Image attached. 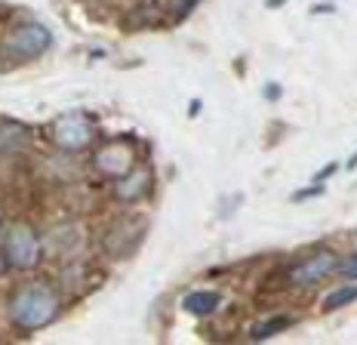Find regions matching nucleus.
I'll use <instances>...</instances> for the list:
<instances>
[{"mask_svg": "<svg viewBox=\"0 0 357 345\" xmlns=\"http://www.w3.org/2000/svg\"><path fill=\"white\" fill-rule=\"evenodd\" d=\"M145 189H148V170H132V172H126V176L117 179L114 191L121 200H136Z\"/></svg>", "mask_w": 357, "mask_h": 345, "instance_id": "9", "label": "nucleus"}, {"mask_svg": "<svg viewBox=\"0 0 357 345\" xmlns=\"http://www.w3.org/2000/svg\"><path fill=\"white\" fill-rule=\"evenodd\" d=\"M50 47H53V34L40 22H22L3 41V52H10L16 59H34L40 52H47Z\"/></svg>", "mask_w": 357, "mask_h": 345, "instance_id": "2", "label": "nucleus"}, {"mask_svg": "<svg viewBox=\"0 0 357 345\" xmlns=\"http://www.w3.org/2000/svg\"><path fill=\"white\" fill-rule=\"evenodd\" d=\"M339 274H345L348 281H357V253H351L345 262H339V268H336Z\"/></svg>", "mask_w": 357, "mask_h": 345, "instance_id": "13", "label": "nucleus"}, {"mask_svg": "<svg viewBox=\"0 0 357 345\" xmlns=\"http://www.w3.org/2000/svg\"><path fill=\"white\" fill-rule=\"evenodd\" d=\"M336 268H339L336 253H330V250H317L314 256H308L305 262H299V265H296L293 272H289V281H293L296 287H314V284H321L324 277L336 274Z\"/></svg>", "mask_w": 357, "mask_h": 345, "instance_id": "4", "label": "nucleus"}, {"mask_svg": "<svg viewBox=\"0 0 357 345\" xmlns=\"http://www.w3.org/2000/svg\"><path fill=\"white\" fill-rule=\"evenodd\" d=\"M293 314H271V318H265V321H259L256 327L250 330V336L256 342H262V339H271V336H278V333H284V330L293 327Z\"/></svg>", "mask_w": 357, "mask_h": 345, "instance_id": "10", "label": "nucleus"}, {"mask_svg": "<svg viewBox=\"0 0 357 345\" xmlns=\"http://www.w3.org/2000/svg\"><path fill=\"white\" fill-rule=\"evenodd\" d=\"M354 167H357V154L351 157V161H348V170H354Z\"/></svg>", "mask_w": 357, "mask_h": 345, "instance_id": "19", "label": "nucleus"}, {"mask_svg": "<svg viewBox=\"0 0 357 345\" xmlns=\"http://www.w3.org/2000/svg\"><path fill=\"white\" fill-rule=\"evenodd\" d=\"M56 314H59V296H56V290L43 281L22 284L10 299V318H13V324L22 330L47 327Z\"/></svg>", "mask_w": 357, "mask_h": 345, "instance_id": "1", "label": "nucleus"}, {"mask_svg": "<svg viewBox=\"0 0 357 345\" xmlns=\"http://www.w3.org/2000/svg\"><path fill=\"white\" fill-rule=\"evenodd\" d=\"M324 191V185L321 182H314L311 189H302V191H296L293 194V200H305V198H314V194H321Z\"/></svg>", "mask_w": 357, "mask_h": 345, "instance_id": "14", "label": "nucleus"}, {"mask_svg": "<svg viewBox=\"0 0 357 345\" xmlns=\"http://www.w3.org/2000/svg\"><path fill=\"white\" fill-rule=\"evenodd\" d=\"M265 3H268V6H271V10H274V6H280V3H287V0H265Z\"/></svg>", "mask_w": 357, "mask_h": 345, "instance_id": "18", "label": "nucleus"}, {"mask_svg": "<svg viewBox=\"0 0 357 345\" xmlns=\"http://www.w3.org/2000/svg\"><path fill=\"white\" fill-rule=\"evenodd\" d=\"M265 96H280V87H274V84H268V87H265Z\"/></svg>", "mask_w": 357, "mask_h": 345, "instance_id": "17", "label": "nucleus"}, {"mask_svg": "<svg viewBox=\"0 0 357 345\" xmlns=\"http://www.w3.org/2000/svg\"><path fill=\"white\" fill-rule=\"evenodd\" d=\"M31 145V130L19 121H0V154H22Z\"/></svg>", "mask_w": 357, "mask_h": 345, "instance_id": "6", "label": "nucleus"}, {"mask_svg": "<svg viewBox=\"0 0 357 345\" xmlns=\"http://www.w3.org/2000/svg\"><path fill=\"white\" fill-rule=\"evenodd\" d=\"M3 253L13 268H31V265H37V259H40V241H37V235L28 225H13V228L6 231Z\"/></svg>", "mask_w": 357, "mask_h": 345, "instance_id": "3", "label": "nucleus"}, {"mask_svg": "<svg viewBox=\"0 0 357 345\" xmlns=\"http://www.w3.org/2000/svg\"><path fill=\"white\" fill-rule=\"evenodd\" d=\"M6 265H10V262H6V253H3V247H0V274L6 272Z\"/></svg>", "mask_w": 357, "mask_h": 345, "instance_id": "16", "label": "nucleus"}, {"mask_svg": "<svg viewBox=\"0 0 357 345\" xmlns=\"http://www.w3.org/2000/svg\"><path fill=\"white\" fill-rule=\"evenodd\" d=\"M222 296L213 293V290H197V293L185 296V311H191L195 318H210V314L219 309Z\"/></svg>", "mask_w": 357, "mask_h": 345, "instance_id": "8", "label": "nucleus"}, {"mask_svg": "<svg viewBox=\"0 0 357 345\" xmlns=\"http://www.w3.org/2000/svg\"><path fill=\"white\" fill-rule=\"evenodd\" d=\"M130 219H121V222H117V228L114 231H111V235H108V250L111 253H117V256H123V253L126 250H132V244H136L139 241V237H142L145 235V231H136V235H130Z\"/></svg>", "mask_w": 357, "mask_h": 345, "instance_id": "11", "label": "nucleus"}, {"mask_svg": "<svg viewBox=\"0 0 357 345\" xmlns=\"http://www.w3.org/2000/svg\"><path fill=\"white\" fill-rule=\"evenodd\" d=\"M96 163H99L102 172H108V176L121 179V176H126V172H130V152H126V148H121V145H111V148H105V152H99Z\"/></svg>", "mask_w": 357, "mask_h": 345, "instance_id": "7", "label": "nucleus"}, {"mask_svg": "<svg viewBox=\"0 0 357 345\" xmlns=\"http://www.w3.org/2000/svg\"><path fill=\"white\" fill-rule=\"evenodd\" d=\"M357 299V284H348V287H339L336 293H330L324 299V311H339L345 309L348 302H354Z\"/></svg>", "mask_w": 357, "mask_h": 345, "instance_id": "12", "label": "nucleus"}, {"mask_svg": "<svg viewBox=\"0 0 357 345\" xmlns=\"http://www.w3.org/2000/svg\"><path fill=\"white\" fill-rule=\"evenodd\" d=\"M336 170H339V163H336V161H333V163H326L324 170H317V172H314V182H324V179H330Z\"/></svg>", "mask_w": 357, "mask_h": 345, "instance_id": "15", "label": "nucleus"}, {"mask_svg": "<svg viewBox=\"0 0 357 345\" xmlns=\"http://www.w3.org/2000/svg\"><path fill=\"white\" fill-rule=\"evenodd\" d=\"M53 139H56L59 148H65V152H80V148L89 145L93 130H89V124L80 115H65L53 124Z\"/></svg>", "mask_w": 357, "mask_h": 345, "instance_id": "5", "label": "nucleus"}]
</instances>
